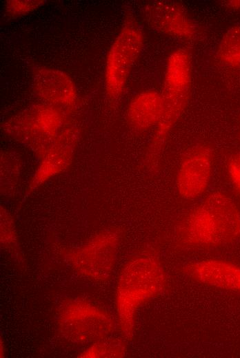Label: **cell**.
I'll use <instances>...</instances> for the list:
<instances>
[{
  "label": "cell",
  "instance_id": "cell-15",
  "mask_svg": "<svg viewBox=\"0 0 240 358\" xmlns=\"http://www.w3.org/2000/svg\"><path fill=\"white\" fill-rule=\"evenodd\" d=\"M126 346L121 339H110L97 341L80 355L81 357H121L126 355Z\"/></svg>",
  "mask_w": 240,
  "mask_h": 358
},
{
  "label": "cell",
  "instance_id": "cell-3",
  "mask_svg": "<svg viewBox=\"0 0 240 358\" xmlns=\"http://www.w3.org/2000/svg\"><path fill=\"white\" fill-rule=\"evenodd\" d=\"M62 110L48 105H34L12 118L5 130L42 157L56 145L74 142L72 129Z\"/></svg>",
  "mask_w": 240,
  "mask_h": 358
},
{
  "label": "cell",
  "instance_id": "cell-14",
  "mask_svg": "<svg viewBox=\"0 0 240 358\" xmlns=\"http://www.w3.org/2000/svg\"><path fill=\"white\" fill-rule=\"evenodd\" d=\"M217 56L229 67H240L239 25H232L225 32L217 47Z\"/></svg>",
  "mask_w": 240,
  "mask_h": 358
},
{
  "label": "cell",
  "instance_id": "cell-20",
  "mask_svg": "<svg viewBox=\"0 0 240 358\" xmlns=\"http://www.w3.org/2000/svg\"><path fill=\"white\" fill-rule=\"evenodd\" d=\"M239 129H240V127H239Z\"/></svg>",
  "mask_w": 240,
  "mask_h": 358
},
{
  "label": "cell",
  "instance_id": "cell-16",
  "mask_svg": "<svg viewBox=\"0 0 240 358\" xmlns=\"http://www.w3.org/2000/svg\"><path fill=\"white\" fill-rule=\"evenodd\" d=\"M43 1H8L6 3V14L11 18L28 13L43 3Z\"/></svg>",
  "mask_w": 240,
  "mask_h": 358
},
{
  "label": "cell",
  "instance_id": "cell-19",
  "mask_svg": "<svg viewBox=\"0 0 240 358\" xmlns=\"http://www.w3.org/2000/svg\"><path fill=\"white\" fill-rule=\"evenodd\" d=\"M228 4L235 8H240V1H230Z\"/></svg>",
  "mask_w": 240,
  "mask_h": 358
},
{
  "label": "cell",
  "instance_id": "cell-17",
  "mask_svg": "<svg viewBox=\"0 0 240 358\" xmlns=\"http://www.w3.org/2000/svg\"><path fill=\"white\" fill-rule=\"evenodd\" d=\"M226 167L231 184L240 195V152L234 153L227 158Z\"/></svg>",
  "mask_w": 240,
  "mask_h": 358
},
{
  "label": "cell",
  "instance_id": "cell-7",
  "mask_svg": "<svg viewBox=\"0 0 240 358\" xmlns=\"http://www.w3.org/2000/svg\"><path fill=\"white\" fill-rule=\"evenodd\" d=\"M120 240L116 231L104 230L81 247L70 251L66 260L81 275L94 280H107L116 264Z\"/></svg>",
  "mask_w": 240,
  "mask_h": 358
},
{
  "label": "cell",
  "instance_id": "cell-2",
  "mask_svg": "<svg viewBox=\"0 0 240 358\" xmlns=\"http://www.w3.org/2000/svg\"><path fill=\"white\" fill-rule=\"evenodd\" d=\"M166 275L159 257L143 251L132 256L122 268L116 292L117 313L123 336H132L139 308L166 288Z\"/></svg>",
  "mask_w": 240,
  "mask_h": 358
},
{
  "label": "cell",
  "instance_id": "cell-13",
  "mask_svg": "<svg viewBox=\"0 0 240 358\" xmlns=\"http://www.w3.org/2000/svg\"><path fill=\"white\" fill-rule=\"evenodd\" d=\"M74 142L61 143L41 158V161L32 178L30 187L37 188L50 177L64 170L71 162Z\"/></svg>",
  "mask_w": 240,
  "mask_h": 358
},
{
  "label": "cell",
  "instance_id": "cell-8",
  "mask_svg": "<svg viewBox=\"0 0 240 358\" xmlns=\"http://www.w3.org/2000/svg\"><path fill=\"white\" fill-rule=\"evenodd\" d=\"M214 150L206 143L188 148L179 162L175 186L178 194L185 200H196L209 188L214 169Z\"/></svg>",
  "mask_w": 240,
  "mask_h": 358
},
{
  "label": "cell",
  "instance_id": "cell-18",
  "mask_svg": "<svg viewBox=\"0 0 240 358\" xmlns=\"http://www.w3.org/2000/svg\"><path fill=\"white\" fill-rule=\"evenodd\" d=\"M1 241L3 244H10L15 240L14 229L12 219L4 209L1 211Z\"/></svg>",
  "mask_w": 240,
  "mask_h": 358
},
{
  "label": "cell",
  "instance_id": "cell-9",
  "mask_svg": "<svg viewBox=\"0 0 240 358\" xmlns=\"http://www.w3.org/2000/svg\"><path fill=\"white\" fill-rule=\"evenodd\" d=\"M148 24L159 32L181 39H190L196 26L185 8L172 1H154L145 8Z\"/></svg>",
  "mask_w": 240,
  "mask_h": 358
},
{
  "label": "cell",
  "instance_id": "cell-12",
  "mask_svg": "<svg viewBox=\"0 0 240 358\" xmlns=\"http://www.w3.org/2000/svg\"><path fill=\"white\" fill-rule=\"evenodd\" d=\"M161 94L155 90L144 91L130 103L126 112L129 125L137 131H145L157 127L163 113Z\"/></svg>",
  "mask_w": 240,
  "mask_h": 358
},
{
  "label": "cell",
  "instance_id": "cell-6",
  "mask_svg": "<svg viewBox=\"0 0 240 358\" xmlns=\"http://www.w3.org/2000/svg\"><path fill=\"white\" fill-rule=\"evenodd\" d=\"M142 30L133 20L127 21L112 43L106 60V90L113 100L124 92L131 69L143 46Z\"/></svg>",
  "mask_w": 240,
  "mask_h": 358
},
{
  "label": "cell",
  "instance_id": "cell-11",
  "mask_svg": "<svg viewBox=\"0 0 240 358\" xmlns=\"http://www.w3.org/2000/svg\"><path fill=\"white\" fill-rule=\"evenodd\" d=\"M184 273L195 282L240 293V266L219 259L191 262Z\"/></svg>",
  "mask_w": 240,
  "mask_h": 358
},
{
  "label": "cell",
  "instance_id": "cell-5",
  "mask_svg": "<svg viewBox=\"0 0 240 358\" xmlns=\"http://www.w3.org/2000/svg\"><path fill=\"white\" fill-rule=\"evenodd\" d=\"M61 333L74 342L99 341L114 331V321L104 309L80 298L65 302L58 312Z\"/></svg>",
  "mask_w": 240,
  "mask_h": 358
},
{
  "label": "cell",
  "instance_id": "cell-1",
  "mask_svg": "<svg viewBox=\"0 0 240 358\" xmlns=\"http://www.w3.org/2000/svg\"><path fill=\"white\" fill-rule=\"evenodd\" d=\"M174 239L186 249L231 244L240 239V210L227 193L210 192L179 219Z\"/></svg>",
  "mask_w": 240,
  "mask_h": 358
},
{
  "label": "cell",
  "instance_id": "cell-10",
  "mask_svg": "<svg viewBox=\"0 0 240 358\" xmlns=\"http://www.w3.org/2000/svg\"><path fill=\"white\" fill-rule=\"evenodd\" d=\"M32 86L40 98L61 110L72 109L75 105L74 85L62 71L47 67L35 69L32 72Z\"/></svg>",
  "mask_w": 240,
  "mask_h": 358
},
{
  "label": "cell",
  "instance_id": "cell-4",
  "mask_svg": "<svg viewBox=\"0 0 240 358\" xmlns=\"http://www.w3.org/2000/svg\"><path fill=\"white\" fill-rule=\"evenodd\" d=\"M191 80L189 54L183 49H177L170 55L166 64L161 93L163 113L154 134L157 140L166 141L183 113L190 97Z\"/></svg>",
  "mask_w": 240,
  "mask_h": 358
}]
</instances>
